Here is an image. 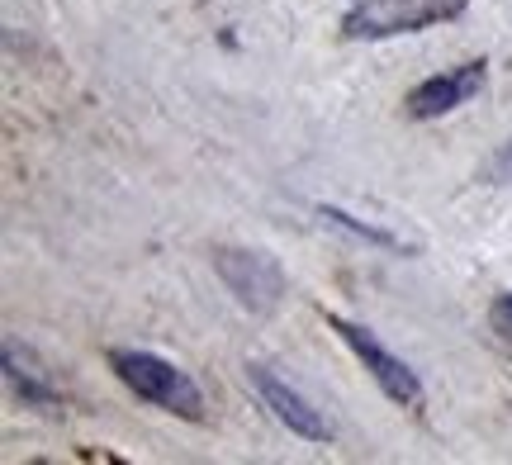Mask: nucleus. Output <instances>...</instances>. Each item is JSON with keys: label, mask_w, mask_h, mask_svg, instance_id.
<instances>
[{"label": "nucleus", "mask_w": 512, "mask_h": 465, "mask_svg": "<svg viewBox=\"0 0 512 465\" xmlns=\"http://www.w3.org/2000/svg\"><path fill=\"white\" fill-rule=\"evenodd\" d=\"M110 371L119 375V380H124L138 399H147V404L176 413V418H185V423H204V394H200V385H195L181 366H171L166 356L138 352V347H114V352H110Z\"/></svg>", "instance_id": "f257e3e1"}, {"label": "nucleus", "mask_w": 512, "mask_h": 465, "mask_svg": "<svg viewBox=\"0 0 512 465\" xmlns=\"http://www.w3.org/2000/svg\"><path fill=\"white\" fill-rule=\"evenodd\" d=\"M470 0H361L342 19V38L351 43H384L399 34H422L432 24L460 19Z\"/></svg>", "instance_id": "f03ea898"}, {"label": "nucleus", "mask_w": 512, "mask_h": 465, "mask_svg": "<svg viewBox=\"0 0 512 465\" xmlns=\"http://www.w3.org/2000/svg\"><path fill=\"white\" fill-rule=\"evenodd\" d=\"M214 271L228 285V295L252 314H275L285 299V271L280 261L252 247H214Z\"/></svg>", "instance_id": "7ed1b4c3"}, {"label": "nucleus", "mask_w": 512, "mask_h": 465, "mask_svg": "<svg viewBox=\"0 0 512 465\" xmlns=\"http://www.w3.org/2000/svg\"><path fill=\"white\" fill-rule=\"evenodd\" d=\"M328 328H337V337L356 352V361L370 371V380L384 390V399H394L399 409H418L422 404V380L408 371L389 347H384L380 337L370 333V328H361V323H351V318H337V314H328Z\"/></svg>", "instance_id": "20e7f679"}, {"label": "nucleus", "mask_w": 512, "mask_h": 465, "mask_svg": "<svg viewBox=\"0 0 512 465\" xmlns=\"http://www.w3.org/2000/svg\"><path fill=\"white\" fill-rule=\"evenodd\" d=\"M247 380H252V390L261 394V404L275 413V423H285L294 437H304V442H332V423L323 418V409H313L309 399L294 390L290 380H280L271 366L252 361V366H247Z\"/></svg>", "instance_id": "39448f33"}, {"label": "nucleus", "mask_w": 512, "mask_h": 465, "mask_svg": "<svg viewBox=\"0 0 512 465\" xmlns=\"http://www.w3.org/2000/svg\"><path fill=\"white\" fill-rule=\"evenodd\" d=\"M484 57L479 62H460V67H451V72H437V76H427L422 86H413L408 91V119H418V124H427V119H441V114H451L460 110L470 95L484 91Z\"/></svg>", "instance_id": "423d86ee"}, {"label": "nucleus", "mask_w": 512, "mask_h": 465, "mask_svg": "<svg viewBox=\"0 0 512 465\" xmlns=\"http://www.w3.org/2000/svg\"><path fill=\"white\" fill-rule=\"evenodd\" d=\"M328 224H337V228H347L351 238H361V242H375V247H389V252H403L408 242L399 238V233H384V228H375V224H366V219H356V214H347V209H337V205H323L318 209Z\"/></svg>", "instance_id": "0eeeda50"}, {"label": "nucleus", "mask_w": 512, "mask_h": 465, "mask_svg": "<svg viewBox=\"0 0 512 465\" xmlns=\"http://www.w3.org/2000/svg\"><path fill=\"white\" fill-rule=\"evenodd\" d=\"M489 181H494V186H512V138L494 152V162H489Z\"/></svg>", "instance_id": "6e6552de"}, {"label": "nucleus", "mask_w": 512, "mask_h": 465, "mask_svg": "<svg viewBox=\"0 0 512 465\" xmlns=\"http://www.w3.org/2000/svg\"><path fill=\"white\" fill-rule=\"evenodd\" d=\"M498 314H508V318H512V295L503 299V304H498Z\"/></svg>", "instance_id": "1a4fd4ad"}]
</instances>
